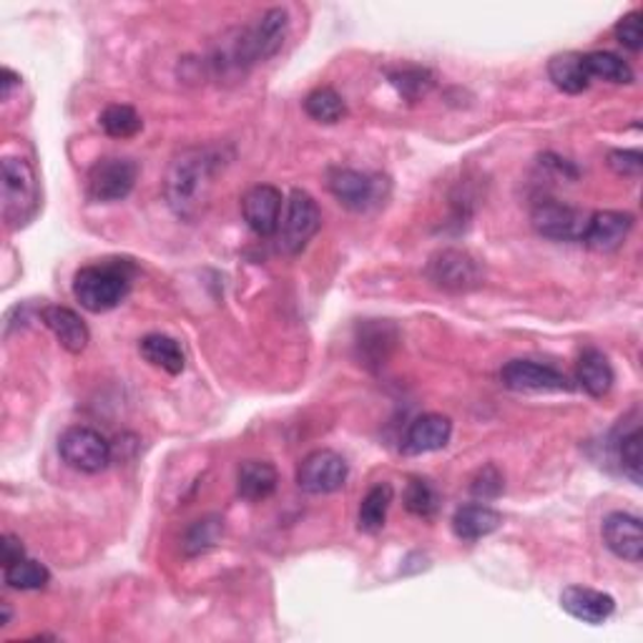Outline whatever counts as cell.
<instances>
[{
  "label": "cell",
  "instance_id": "1",
  "mask_svg": "<svg viewBox=\"0 0 643 643\" xmlns=\"http://www.w3.org/2000/svg\"><path fill=\"white\" fill-rule=\"evenodd\" d=\"M224 164V146H194V149L182 151L171 161L164 194L171 211L178 219L194 222L199 214H203Z\"/></svg>",
  "mask_w": 643,
  "mask_h": 643
},
{
  "label": "cell",
  "instance_id": "2",
  "mask_svg": "<svg viewBox=\"0 0 643 643\" xmlns=\"http://www.w3.org/2000/svg\"><path fill=\"white\" fill-rule=\"evenodd\" d=\"M134 274L136 270L128 259H106L99 264L81 267L73 276V297L88 312H111L132 292Z\"/></svg>",
  "mask_w": 643,
  "mask_h": 643
},
{
  "label": "cell",
  "instance_id": "3",
  "mask_svg": "<svg viewBox=\"0 0 643 643\" xmlns=\"http://www.w3.org/2000/svg\"><path fill=\"white\" fill-rule=\"evenodd\" d=\"M3 174V219L11 230L28 224L38 211V176L26 159L5 157Z\"/></svg>",
  "mask_w": 643,
  "mask_h": 643
},
{
  "label": "cell",
  "instance_id": "4",
  "mask_svg": "<svg viewBox=\"0 0 643 643\" xmlns=\"http://www.w3.org/2000/svg\"><path fill=\"white\" fill-rule=\"evenodd\" d=\"M425 274L428 280L433 282V287L443 292H453V295L478 289L485 280L483 264H480L473 255H468V251L462 249L435 251V255L428 259Z\"/></svg>",
  "mask_w": 643,
  "mask_h": 643
},
{
  "label": "cell",
  "instance_id": "5",
  "mask_svg": "<svg viewBox=\"0 0 643 643\" xmlns=\"http://www.w3.org/2000/svg\"><path fill=\"white\" fill-rule=\"evenodd\" d=\"M138 166L126 157H103L88 169L86 194L94 203L124 201L134 191Z\"/></svg>",
  "mask_w": 643,
  "mask_h": 643
},
{
  "label": "cell",
  "instance_id": "6",
  "mask_svg": "<svg viewBox=\"0 0 643 643\" xmlns=\"http://www.w3.org/2000/svg\"><path fill=\"white\" fill-rule=\"evenodd\" d=\"M280 226L282 249L287 251V255H299V251L307 249V244L317 237V232L322 230L320 203H317L312 194H307L305 189H292Z\"/></svg>",
  "mask_w": 643,
  "mask_h": 643
},
{
  "label": "cell",
  "instance_id": "7",
  "mask_svg": "<svg viewBox=\"0 0 643 643\" xmlns=\"http://www.w3.org/2000/svg\"><path fill=\"white\" fill-rule=\"evenodd\" d=\"M59 455L69 468L94 475L109 468L111 445L99 430L76 425L59 437Z\"/></svg>",
  "mask_w": 643,
  "mask_h": 643
},
{
  "label": "cell",
  "instance_id": "8",
  "mask_svg": "<svg viewBox=\"0 0 643 643\" xmlns=\"http://www.w3.org/2000/svg\"><path fill=\"white\" fill-rule=\"evenodd\" d=\"M589 217V211L568 207L564 201L543 199L533 207L531 222L533 230L551 242H581Z\"/></svg>",
  "mask_w": 643,
  "mask_h": 643
},
{
  "label": "cell",
  "instance_id": "9",
  "mask_svg": "<svg viewBox=\"0 0 643 643\" xmlns=\"http://www.w3.org/2000/svg\"><path fill=\"white\" fill-rule=\"evenodd\" d=\"M347 475H349L347 460L342 458L339 453L322 447V450L309 453L307 458L299 462L297 485L302 487L305 493L330 495V493H337L339 487L347 483Z\"/></svg>",
  "mask_w": 643,
  "mask_h": 643
},
{
  "label": "cell",
  "instance_id": "10",
  "mask_svg": "<svg viewBox=\"0 0 643 643\" xmlns=\"http://www.w3.org/2000/svg\"><path fill=\"white\" fill-rule=\"evenodd\" d=\"M500 382L512 393H571L573 389L564 372L533 360H510L500 370Z\"/></svg>",
  "mask_w": 643,
  "mask_h": 643
},
{
  "label": "cell",
  "instance_id": "11",
  "mask_svg": "<svg viewBox=\"0 0 643 643\" xmlns=\"http://www.w3.org/2000/svg\"><path fill=\"white\" fill-rule=\"evenodd\" d=\"M327 189L349 211H368L374 203L382 201L380 176L362 174V171L355 169H330Z\"/></svg>",
  "mask_w": 643,
  "mask_h": 643
},
{
  "label": "cell",
  "instance_id": "12",
  "mask_svg": "<svg viewBox=\"0 0 643 643\" xmlns=\"http://www.w3.org/2000/svg\"><path fill=\"white\" fill-rule=\"evenodd\" d=\"M282 191L272 184H257L242 197V217L257 237H272L282 224Z\"/></svg>",
  "mask_w": 643,
  "mask_h": 643
},
{
  "label": "cell",
  "instance_id": "13",
  "mask_svg": "<svg viewBox=\"0 0 643 643\" xmlns=\"http://www.w3.org/2000/svg\"><path fill=\"white\" fill-rule=\"evenodd\" d=\"M633 230V217L629 211H596L589 217L581 242L593 251H616L629 239Z\"/></svg>",
  "mask_w": 643,
  "mask_h": 643
},
{
  "label": "cell",
  "instance_id": "14",
  "mask_svg": "<svg viewBox=\"0 0 643 643\" xmlns=\"http://www.w3.org/2000/svg\"><path fill=\"white\" fill-rule=\"evenodd\" d=\"M560 608H564L568 616H573L576 621L601 626L614 616L616 601L614 596H608V593L589 589V585H568V589L560 593Z\"/></svg>",
  "mask_w": 643,
  "mask_h": 643
},
{
  "label": "cell",
  "instance_id": "15",
  "mask_svg": "<svg viewBox=\"0 0 643 643\" xmlns=\"http://www.w3.org/2000/svg\"><path fill=\"white\" fill-rule=\"evenodd\" d=\"M604 543L616 558L641 564L643 558V531L641 520L631 512H610L604 520Z\"/></svg>",
  "mask_w": 643,
  "mask_h": 643
},
{
  "label": "cell",
  "instance_id": "16",
  "mask_svg": "<svg viewBox=\"0 0 643 643\" xmlns=\"http://www.w3.org/2000/svg\"><path fill=\"white\" fill-rule=\"evenodd\" d=\"M453 437V422L450 418L437 412L420 415L418 420L410 422L407 433L403 437V453L405 455H425L437 453L447 447Z\"/></svg>",
  "mask_w": 643,
  "mask_h": 643
},
{
  "label": "cell",
  "instance_id": "17",
  "mask_svg": "<svg viewBox=\"0 0 643 643\" xmlns=\"http://www.w3.org/2000/svg\"><path fill=\"white\" fill-rule=\"evenodd\" d=\"M397 345V327L387 320H368L357 327L355 347L364 368H380L389 360Z\"/></svg>",
  "mask_w": 643,
  "mask_h": 643
},
{
  "label": "cell",
  "instance_id": "18",
  "mask_svg": "<svg viewBox=\"0 0 643 643\" xmlns=\"http://www.w3.org/2000/svg\"><path fill=\"white\" fill-rule=\"evenodd\" d=\"M40 320L48 330L53 332V337L59 339V345L71 355L86 353L88 342H91V332H88L86 322L73 312L69 307L61 305H48L40 309Z\"/></svg>",
  "mask_w": 643,
  "mask_h": 643
},
{
  "label": "cell",
  "instance_id": "19",
  "mask_svg": "<svg viewBox=\"0 0 643 643\" xmlns=\"http://www.w3.org/2000/svg\"><path fill=\"white\" fill-rule=\"evenodd\" d=\"M503 525V516L498 510L480 506V503H473V506H462L455 510L453 516V533L455 539L466 541V543H475L483 541L487 535H493L498 528Z\"/></svg>",
  "mask_w": 643,
  "mask_h": 643
},
{
  "label": "cell",
  "instance_id": "20",
  "mask_svg": "<svg viewBox=\"0 0 643 643\" xmlns=\"http://www.w3.org/2000/svg\"><path fill=\"white\" fill-rule=\"evenodd\" d=\"M576 382L578 387L585 389L591 397H606L616 382L614 364L608 362V357L601 353V349H585V353L578 357Z\"/></svg>",
  "mask_w": 643,
  "mask_h": 643
},
{
  "label": "cell",
  "instance_id": "21",
  "mask_svg": "<svg viewBox=\"0 0 643 643\" xmlns=\"http://www.w3.org/2000/svg\"><path fill=\"white\" fill-rule=\"evenodd\" d=\"M280 475L276 468L267 460H247L239 466L237 473V493L239 498L249 503H262L276 491Z\"/></svg>",
  "mask_w": 643,
  "mask_h": 643
},
{
  "label": "cell",
  "instance_id": "22",
  "mask_svg": "<svg viewBox=\"0 0 643 643\" xmlns=\"http://www.w3.org/2000/svg\"><path fill=\"white\" fill-rule=\"evenodd\" d=\"M548 78L553 81V86L564 94H583L585 88L591 86L589 71H585L583 63V53H558L548 61Z\"/></svg>",
  "mask_w": 643,
  "mask_h": 643
},
{
  "label": "cell",
  "instance_id": "23",
  "mask_svg": "<svg viewBox=\"0 0 643 643\" xmlns=\"http://www.w3.org/2000/svg\"><path fill=\"white\" fill-rule=\"evenodd\" d=\"M614 453L618 466H621L623 475L631 478V483L641 485V425H639V412H633L631 425H626L621 420V428L614 437Z\"/></svg>",
  "mask_w": 643,
  "mask_h": 643
},
{
  "label": "cell",
  "instance_id": "24",
  "mask_svg": "<svg viewBox=\"0 0 643 643\" xmlns=\"http://www.w3.org/2000/svg\"><path fill=\"white\" fill-rule=\"evenodd\" d=\"M138 353L153 368L164 370L169 374H178L186 368V357L182 345L174 337L166 335H146L141 342H138Z\"/></svg>",
  "mask_w": 643,
  "mask_h": 643
},
{
  "label": "cell",
  "instance_id": "25",
  "mask_svg": "<svg viewBox=\"0 0 643 643\" xmlns=\"http://www.w3.org/2000/svg\"><path fill=\"white\" fill-rule=\"evenodd\" d=\"M395 491L389 483H378L372 485L368 495H364L360 503V512H357V528L362 533H378L385 528L387 510L393 506Z\"/></svg>",
  "mask_w": 643,
  "mask_h": 643
},
{
  "label": "cell",
  "instance_id": "26",
  "mask_svg": "<svg viewBox=\"0 0 643 643\" xmlns=\"http://www.w3.org/2000/svg\"><path fill=\"white\" fill-rule=\"evenodd\" d=\"M387 78H389V84H393L395 91L410 103L425 99V96L433 91V86H435L433 73H430L428 69H422V66L389 69Z\"/></svg>",
  "mask_w": 643,
  "mask_h": 643
},
{
  "label": "cell",
  "instance_id": "27",
  "mask_svg": "<svg viewBox=\"0 0 643 643\" xmlns=\"http://www.w3.org/2000/svg\"><path fill=\"white\" fill-rule=\"evenodd\" d=\"M583 63L585 71H589V78H601L618 86L633 84V69L621 59V55L608 51H591L583 53Z\"/></svg>",
  "mask_w": 643,
  "mask_h": 643
},
{
  "label": "cell",
  "instance_id": "28",
  "mask_svg": "<svg viewBox=\"0 0 643 643\" xmlns=\"http://www.w3.org/2000/svg\"><path fill=\"white\" fill-rule=\"evenodd\" d=\"M305 113L317 124H339L347 116V106L335 88L320 86L305 99Z\"/></svg>",
  "mask_w": 643,
  "mask_h": 643
},
{
  "label": "cell",
  "instance_id": "29",
  "mask_svg": "<svg viewBox=\"0 0 643 643\" xmlns=\"http://www.w3.org/2000/svg\"><path fill=\"white\" fill-rule=\"evenodd\" d=\"M403 500H405L407 512H412L415 518H422V520L435 518L437 510H441V495H437L435 485L425 478L407 480Z\"/></svg>",
  "mask_w": 643,
  "mask_h": 643
},
{
  "label": "cell",
  "instance_id": "30",
  "mask_svg": "<svg viewBox=\"0 0 643 643\" xmlns=\"http://www.w3.org/2000/svg\"><path fill=\"white\" fill-rule=\"evenodd\" d=\"M3 581L8 589L15 591H40L51 581V573L44 564L34 558H21L18 564H11L3 568Z\"/></svg>",
  "mask_w": 643,
  "mask_h": 643
},
{
  "label": "cell",
  "instance_id": "31",
  "mask_svg": "<svg viewBox=\"0 0 643 643\" xmlns=\"http://www.w3.org/2000/svg\"><path fill=\"white\" fill-rule=\"evenodd\" d=\"M222 533H224V520L219 516H207V518L194 520L189 531L184 533V543H182L184 553L189 558L201 556V553L214 548L219 539H222Z\"/></svg>",
  "mask_w": 643,
  "mask_h": 643
},
{
  "label": "cell",
  "instance_id": "32",
  "mask_svg": "<svg viewBox=\"0 0 643 643\" xmlns=\"http://www.w3.org/2000/svg\"><path fill=\"white\" fill-rule=\"evenodd\" d=\"M99 124L111 138H132L144 128L141 116H138L136 109H132V106L126 103L106 106Z\"/></svg>",
  "mask_w": 643,
  "mask_h": 643
},
{
  "label": "cell",
  "instance_id": "33",
  "mask_svg": "<svg viewBox=\"0 0 643 643\" xmlns=\"http://www.w3.org/2000/svg\"><path fill=\"white\" fill-rule=\"evenodd\" d=\"M503 491H506V478H503L498 466H493V462L480 468L475 478L470 480V493H473V498L483 503L500 498Z\"/></svg>",
  "mask_w": 643,
  "mask_h": 643
},
{
  "label": "cell",
  "instance_id": "34",
  "mask_svg": "<svg viewBox=\"0 0 643 643\" xmlns=\"http://www.w3.org/2000/svg\"><path fill=\"white\" fill-rule=\"evenodd\" d=\"M614 34H616V40H618V44H621L623 48H629V51L639 53L641 48H643L641 13H639V11H631L629 15H623V18L616 23Z\"/></svg>",
  "mask_w": 643,
  "mask_h": 643
},
{
  "label": "cell",
  "instance_id": "35",
  "mask_svg": "<svg viewBox=\"0 0 643 643\" xmlns=\"http://www.w3.org/2000/svg\"><path fill=\"white\" fill-rule=\"evenodd\" d=\"M608 166L618 176L639 178L643 171V153L636 149H614L608 153Z\"/></svg>",
  "mask_w": 643,
  "mask_h": 643
},
{
  "label": "cell",
  "instance_id": "36",
  "mask_svg": "<svg viewBox=\"0 0 643 643\" xmlns=\"http://www.w3.org/2000/svg\"><path fill=\"white\" fill-rule=\"evenodd\" d=\"M21 558H26V548H23L21 539H15V535H3V568L18 564Z\"/></svg>",
  "mask_w": 643,
  "mask_h": 643
},
{
  "label": "cell",
  "instance_id": "37",
  "mask_svg": "<svg viewBox=\"0 0 643 643\" xmlns=\"http://www.w3.org/2000/svg\"><path fill=\"white\" fill-rule=\"evenodd\" d=\"M0 94H3V99H8V96H11V91L15 86H21V76L18 73H13L11 69H3L0 71Z\"/></svg>",
  "mask_w": 643,
  "mask_h": 643
},
{
  "label": "cell",
  "instance_id": "38",
  "mask_svg": "<svg viewBox=\"0 0 643 643\" xmlns=\"http://www.w3.org/2000/svg\"><path fill=\"white\" fill-rule=\"evenodd\" d=\"M0 610H3V621H0V626H11V618H13L11 604H8V601H3V604H0Z\"/></svg>",
  "mask_w": 643,
  "mask_h": 643
}]
</instances>
